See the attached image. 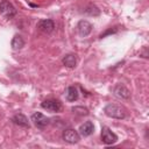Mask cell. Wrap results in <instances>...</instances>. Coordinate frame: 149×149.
<instances>
[{"label":"cell","mask_w":149,"mask_h":149,"mask_svg":"<svg viewBox=\"0 0 149 149\" xmlns=\"http://www.w3.org/2000/svg\"><path fill=\"white\" fill-rule=\"evenodd\" d=\"M104 112L107 116L113 119H123L126 116V109L122 106L115 104H108L104 108Z\"/></svg>","instance_id":"cell-1"},{"label":"cell","mask_w":149,"mask_h":149,"mask_svg":"<svg viewBox=\"0 0 149 149\" xmlns=\"http://www.w3.org/2000/svg\"><path fill=\"white\" fill-rule=\"evenodd\" d=\"M31 121H33V123H34L37 128H40V129H43V128L49 123V119H48L45 115H43L42 113H40V112L33 113V115H31Z\"/></svg>","instance_id":"cell-6"},{"label":"cell","mask_w":149,"mask_h":149,"mask_svg":"<svg viewBox=\"0 0 149 149\" xmlns=\"http://www.w3.org/2000/svg\"><path fill=\"white\" fill-rule=\"evenodd\" d=\"M92 28H93L92 24L88 21H86V20H81L77 24V31H78L79 36H81V37L87 36L92 31Z\"/></svg>","instance_id":"cell-7"},{"label":"cell","mask_w":149,"mask_h":149,"mask_svg":"<svg viewBox=\"0 0 149 149\" xmlns=\"http://www.w3.org/2000/svg\"><path fill=\"white\" fill-rule=\"evenodd\" d=\"M114 33H116V29H109V30H107L106 33H104V34H101V35H100V38H102V37H105L106 35H109V34H114Z\"/></svg>","instance_id":"cell-17"},{"label":"cell","mask_w":149,"mask_h":149,"mask_svg":"<svg viewBox=\"0 0 149 149\" xmlns=\"http://www.w3.org/2000/svg\"><path fill=\"white\" fill-rule=\"evenodd\" d=\"M65 97L68 101H76L78 99V90L74 86H69L66 90Z\"/></svg>","instance_id":"cell-14"},{"label":"cell","mask_w":149,"mask_h":149,"mask_svg":"<svg viewBox=\"0 0 149 149\" xmlns=\"http://www.w3.org/2000/svg\"><path fill=\"white\" fill-rule=\"evenodd\" d=\"M93 132H94V126L91 121H86L79 127V135H81L84 137L90 136Z\"/></svg>","instance_id":"cell-9"},{"label":"cell","mask_w":149,"mask_h":149,"mask_svg":"<svg viewBox=\"0 0 149 149\" xmlns=\"http://www.w3.org/2000/svg\"><path fill=\"white\" fill-rule=\"evenodd\" d=\"M62 62H63V64L66 66V68H74L76 66V64H77V57L74 56V55H72V54H69V55H65L64 57H63V59H62Z\"/></svg>","instance_id":"cell-13"},{"label":"cell","mask_w":149,"mask_h":149,"mask_svg":"<svg viewBox=\"0 0 149 149\" xmlns=\"http://www.w3.org/2000/svg\"><path fill=\"white\" fill-rule=\"evenodd\" d=\"M72 111H73V113H77V114H79V115H87V114H88L87 108H85V107H80V106L73 107Z\"/></svg>","instance_id":"cell-15"},{"label":"cell","mask_w":149,"mask_h":149,"mask_svg":"<svg viewBox=\"0 0 149 149\" xmlns=\"http://www.w3.org/2000/svg\"><path fill=\"white\" fill-rule=\"evenodd\" d=\"M85 13H87L90 15H98L99 14V9L95 6H90L87 9H85Z\"/></svg>","instance_id":"cell-16"},{"label":"cell","mask_w":149,"mask_h":149,"mask_svg":"<svg viewBox=\"0 0 149 149\" xmlns=\"http://www.w3.org/2000/svg\"><path fill=\"white\" fill-rule=\"evenodd\" d=\"M37 27L40 30H42L43 33H51L54 29H55V23L52 20L50 19H45V20H41L38 23H37Z\"/></svg>","instance_id":"cell-8"},{"label":"cell","mask_w":149,"mask_h":149,"mask_svg":"<svg viewBox=\"0 0 149 149\" xmlns=\"http://www.w3.org/2000/svg\"><path fill=\"white\" fill-rule=\"evenodd\" d=\"M118 140V136L108 128V127H102L101 128V141L105 144H113Z\"/></svg>","instance_id":"cell-4"},{"label":"cell","mask_w":149,"mask_h":149,"mask_svg":"<svg viewBox=\"0 0 149 149\" xmlns=\"http://www.w3.org/2000/svg\"><path fill=\"white\" fill-rule=\"evenodd\" d=\"M10 45H12V49H13V50H20V49H22V48L24 47V40L22 38V36L15 35V36L12 38Z\"/></svg>","instance_id":"cell-12"},{"label":"cell","mask_w":149,"mask_h":149,"mask_svg":"<svg viewBox=\"0 0 149 149\" xmlns=\"http://www.w3.org/2000/svg\"><path fill=\"white\" fill-rule=\"evenodd\" d=\"M62 137H63V140H64L65 142L71 143V144H72V143H77V142H79V140H80L79 133H78L77 130L72 129V128L65 129V130L63 132V134H62Z\"/></svg>","instance_id":"cell-3"},{"label":"cell","mask_w":149,"mask_h":149,"mask_svg":"<svg viewBox=\"0 0 149 149\" xmlns=\"http://www.w3.org/2000/svg\"><path fill=\"white\" fill-rule=\"evenodd\" d=\"M0 12L6 19H12L16 15V9L15 7L8 1V0H2L0 2Z\"/></svg>","instance_id":"cell-2"},{"label":"cell","mask_w":149,"mask_h":149,"mask_svg":"<svg viewBox=\"0 0 149 149\" xmlns=\"http://www.w3.org/2000/svg\"><path fill=\"white\" fill-rule=\"evenodd\" d=\"M41 106H42V108H44L49 112H52V113L59 112L62 109V104L56 99H47L41 104Z\"/></svg>","instance_id":"cell-5"},{"label":"cell","mask_w":149,"mask_h":149,"mask_svg":"<svg viewBox=\"0 0 149 149\" xmlns=\"http://www.w3.org/2000/svg\"><path fill=\"white\" fill-rule=\"evenodd\" d=\"M12 121H13L15 125L20 126V127H23V128H28V127H29V121H28L27 116L23 115L22 113L15 114V115L12 118Z\"/></svg>","instance_id":"cell-10"},{"label":"cell","mask_w":149,"mask_h":149,"mask_svg":"<svg viewBox=\"0 0 149 149\" xmlns=\"http://www.w3.org/2000/svg\"><path fill=\"white\" fill-rule=\"evenodd\" d=\"M114 93H115L116 97L122 98V99H128L129 95H130L129 90L126 88L123 85H118V86H115V88H114Z\"/></svg>","instance_id":"cell-11"}]
</instances>
